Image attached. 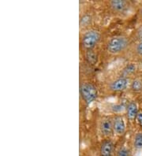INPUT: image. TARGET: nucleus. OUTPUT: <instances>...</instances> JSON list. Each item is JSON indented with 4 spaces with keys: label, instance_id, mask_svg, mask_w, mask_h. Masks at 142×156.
<instances>
[{
    "label": "nucleus",
    "instance_id": "39448f33",
    "mask_svg": "<svg viewBox=\"0 0 142 156\" xmlns=\"http://www.w3.org/2000/svg\"><path fill=\"white\" fill-rule=\"evenodd\" d=\"M101 133L104 136H110L113 130V122L110 118H104L100 123Z\"/></svg>",
    "mask_w": 142,
    "mask_h": 156
},
{
    "label": "nucleus",
    "instance_id": "2eb2a0df",
    "mask_svg": "<svg viewBox=\"0 0 142 156\" xmlns=\"http://www.w3.org/2000/svg\"><path fill=\"white\" fill-rule=\"evenodd\" d=\"M129 150L126 147H121L117 151V156H129Z\"/></svg>",
    "mask_w": 142,
    "mask_h": 156
},
{
    "label": "nucleus",
    "instance_id": "9b49d317",
    "mask_svg": "<svg viewBox=\"0 0 142 156\" xmlns=\"http://www.w3.org/2000/svg\"><path fill=\"white\" fill-rule=\"evenodd\" d=\"M134 147L137 149H142V133H137L135 136Z\"/></svg>",
    "mask_w": 142,
    "mask_h": 156
},
{
    "label": "nucleus",
    "instance_id": "ddd939ff",
    "mask_svg": "<svg viewBox=\"0 0 142 156\" xmlns=\"http://www.w3.org/2000/svg\"><path fill=\"white\" fill-rule=\"evenodd\" d=\"M135 69H136V66H135L134 64H133V63L126 66V68L124 69L122 71L123 76H125L126 77V76H127V75H129L131 74V73H134Z\"/></svg>",
    "mask_w": 142,
    "mask_h": 156
},
{
    "label": "nucleus",
    "instance_id": "1a4fd4ad",
    "mask_svg": "<svg viewBox=\"0 0 142 156\" xmlns=\"http://www.w3.org/2000/svg\"><path fill=\"white\" fill-rule=\"evenodd\" d=\"M110 6L115 11L123 12L126 9L127 2L124 0H112L110 2Z\"/></svg>",
    "mask_w": 142,
    "mask_h": 156
},
{
    "label": "nucleus",
    "instance_id": "9d476101",
    "mask_svg": "<svg viewBox=\"0 0 142 156\" xmlns=\"http://www.w3.org/2000/svg\"><path fill=\"white\" fill-rule=\"evenodd\" d=\"M85 58L88 62L91 65H95L97 62V55L93 50H88L85 54Z\"/></svg>",
    "mask_w": 142,
    "mask_h": 156
},
{
    "label": "nucleus",
    "instance_id": "0eeeda50",
    "mask_svg": "<svg viewBox=\"0 0 142 156\" xmlns=\"http://www.w3.org/2000/svg\"><path fill=\"white\" fill-rule=\"evenodd\" d=\"M114 150V144L111 141H104L100 147V155L101 156H111Z\"/></svg>",
    "mask_w": 142,
    "mask_h": 156
},
{
    "label": "nucleus",
    "instance_id": "7ed1b4c3",
    "mask_svg": "<svg viewBox=\"0 0 142 156\" xmlns=\"http://www.w3.org/2000/svg\"><path fill=\"white\" fill-rule=\"evenodd\" d=\"M100 40V34L96 30L88 31L83 35L82 39V45L84 48L88 50H93L95 46L98 44Z\"/></svg>",
    "mask_w": 142,
    "mask_h": 156
},
{
    "label": "nucleus",
    "instance_id": "dca6fc26",
    "mask_svg": "<svg viewBox=\"0 0 142 156\" xmlns=\"http://www.w3.org/2000/svg\"><path fill=\"white\" fill-rule=\"evenodd\" d=\"M136 52L139 55H142V40L136 47Z\"/></svg>",
    "mask_w": 142,
    "mask_h": 156
},
{
    "label": "nucleus",
    "instance_id": "6e6552de",
    "mask_svg": "<svg viewBox=\"0 0 142 156\" xmlns=\"http://www.w3.org/2000/svg\"><path fill=\"white\" fill-rule=\"evenodd\" d=\"M137 114H138L137 105L135 102H130L126 107L127 118L130 121H133L134 119H136Z\"/></svg>",
    "mask_w": 142,
    "mask_h": 156
},
{
    "label": "nucleus",
    "instance_id": "a211bd4d",
    "mask_svg": "<svg viewBox=\"0 0 142 156\" xmlns=\"http://www.w3.org/2000/svg\"><path fill=\"white\" fill-rule=\"evenodd\" d=\"M137 36H138L139 39L142 40V26L140 27L138 30H137Z\"/></svg>",
    "mask_w": 142,
    "mask_h": 156
},
{
    "label": "nucleus",
    "instance_id": "f8f14e48",
    "mask_svg": "<svg viewBox=\"0 0 142 156\" xmlns=\"http://www.w3.org/2000/svg\"><path fill=\"white\" fill-rule=\"evenodd\" d=\"M92 22V17L89 14H85L80 20V25L81 26H87Z\"/></svg>",
    "mask_w": 142,
    "mask_h": 156
},
{
    "label": "nucleus",
    "instance_id": "20e7f679",
    "mask_svg": "<svg viewBox=\"0 0 142 156\" xmlns=\"http://www.w3.org/2000/svg\"><path fill=\"white\" fill-rule=\"evenodd\" d=\"M129 84V79L125 76L120 77L111 84L110 88L113 91H124Z\"/></svg>",
    "mask_w": 142,
    "mask_h": 156
},
{
    "label": "nucleus",
    "instance_id": "423d86ee",
    "mask_svg": "<svg viewBox=\"0 0 142 156\" xmlns=\"http://www.w3.org/2000/svg\"><path fill=\"white\" fill-rule=\"evenodd\" d=\"M113 130L117 134H122L126 130L125 122L122 117L118 116L113 121Z\"/></svg>",
    "mask_w": 142,
    "mask_h": 156
},
{
    "label": "nucleus",
    "instance_id": "6ab92c4d",
    "mask_svg": "<svg viewBox=\"0 0 142 156\" xmlns=\"http://www.w3.org/2000/svg\"><path fill=\"white\" fill-rule=\"evenodd\" d=\"M140 14H141V16H142V10H141V11H140Z\"/></svg>",
    "mask_w": 142,
    "mask_h": 156
},
{
    "label": "nucleus",
    "instance_id": "f03ea898",
    "mask_svg": "<svg viewBox=\"0 0 142 156\" xmlns=\"http://www.w3.org/2000/svg\"><path fill=\"white\" fill-rule=\"evenodd\" d=\"M80 94L86 104H90L96 99L97 89L90 82H85L80 86Z\"/></svg>",
    "mask_w": 142,
    "mask_h": 156
},
{
    "label": "nucleus",
    "instance_id": "4468645a",
    "mask_svg": "<svg viewBox=\"0 0 142 156\" xmlns=\"http://www.w3.org/2000/svg\"><path fill=\"white\" fill-rule=\"evenodd\" d=\"M131 88L133 91H140L142 90V81L140 80H134L131 84Z\"/></svg>",
    "mask_w": 142,
    "mask_h": 156
},
{
    "label": "nucleus",
    "instance_id": "f3484780",
    "mask_svg": "<svg viewBox=\"0 0 142 156\" xmlns=\"http://www.w3.org/2000/svg\"><path fill=\"white\" fill-rule=\"evenodd\" d=\"M136 120L137 122V123H138L139 125L142 127V111L138 112V114H137V115Z\"/></svg>",
    "mask_w": 142,
    "mask_h": 156
},
{
    "label": "nucleus",
    "instance_id": "f257e3e1",
    "mask_svg": "<svg viewBox=\"0 0 142 156\" xmlns=\"http://www.w3.org/2000/svg\"><path fill=\"white\" fill-rule=\"evenodd\" d=\"M129 40L125 36H115L111 39L107 45V50L112 55L121 53L128 47Z\"/></svg>",
    "mask_w": 142,
    "mask_h": 156
}]
</instances>
